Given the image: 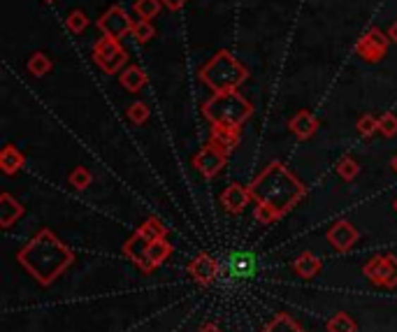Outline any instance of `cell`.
Listing matches in <instances>:
<instances>
[{
    "instance_id": "cell-16",
    "label": "cell",
    "mask_w": 397,
    "mask_h": 332,
    "mask_svg": "<svg viewBox=\"0 0 397 332\" xmlns=\"http://www.w3.org/2000/svg\"><path fill=\"white\" fill-rule=\"evenodd\" d=\"M23 211L26 209H23V204L14 195L10 193L0 195V226L3 228H12L23 216Z\"/></svg>"
},
{
    "instance_id": "cell-4",
    "label": "cell",
    "mask_w": 397,
    "mask_h": 332,
    "mask_svg": "<svg viewBox=\"0 0 397 332\" xmlns=\"http://www.w3.org/2000/svg\"><path fill=\"white\" fill-rule=\"evenodd\" d=\"M246 79H249V70H246L228 49L216 51L214 59L200 68V82L204 86H209L214 93L240 89Z\"/></svg>"
},
{
    "instance_id": "cell-38",
    "label": "cell",
    "mask_w": 397,
    "mask_h": 332,
    "mask_svg": "<svg viewBox=\"0 0 397 332\" xmlns=\"http://www.w3.org/2000/svg\"><path fill=\"white\" fill-rule=\"evenodd\" d=\"M393 207H395V211H397V197H395V202H393Z\"/></svg>"
},
{
    "instance_id": "cell-6",
    "label": "cell",
    "mask_w": 397,
    "mask_h": 332,
    "mask_svg": "<svg viewBox=\"0 0 397 332\" xmlns=\"http://www.w3.org/2000/svg\"><path fill=\"white\" fill-rule=\"evenodd\" d=\"M128 54L121 47V42L114 37L102 35L98 42L93 44V63L98 66L105 75H116L126 68Z\"/></svg>"
},
{
    "instance_id": "cell-3",
    "label": "cell",
    "mask_w": 397,
    "mask_h": 332,
    "mask_svg": "<svg viewBox=\"0 0 397 332\" xmlns=\"http://www.w3.org/2000/svg\"><path fill=\"white\" fill-rule=\"evenodd\" d=\"M253 114V105L240 91H221L202 105V116L212 125H228V128H242Z\"/></svg>"
},
{
    "instance_id": "cell-36",
    "label": "cell",
    "mask_w": 397,
    "mask_h": 332,
    "mask_svg": "<svg viewBox=\"0 0 397 332\" xmlns=\"http://www.w3.org/2000/svg\"><path fill=\"white\" fill-rule=\"evenodd\" d=\"M388 37H391L393 42L397 44V21H393V23H391V28H388Z\"/></svg>"
},
{
    "instance_id": "cell-15",
    "label": "cell",
    "mask_w": 397,
    "mask_h": 332,
    "mask_svg": "<svg viewBox=\"0 0 397 332\" xmlns=\"http://www.w3.org/2000/svg\"><path fill=\"white\" fill-rule=\"evenodd\" d=\"M319 118H316L309 109H300V112L295 114L288 121V130L295 135L298 140H309L316 135V130H319Z\"/></svg>"
},
{
    "instance_id": "cell-13",
    "label": "cell",
    "mask_w": 397,
    "mask_h": 332,
    "mask_svg": "<svg viewBox=\"0 0 397 332\" xmlns=\"http://www.w3.org/2000/svg\"><path fill=\"white\" fill-rule=\"evenodd\" d=\"M226 272L233 276V279H251L258 272V258L253 251H235V254L228 256L226 263Z\"/></svg>"
},
{
    "instance_id": "cell-12",
    "label": "cell",
    "mask_w": 397,
    "mask_h": 332,
    "mask_svg": "<svg viewBox=\"0 0 397 332\" xmlns=\"http://www.w3.org/2000/svg\"><path fill=\"white\" fill-rule=\"evenodd\" d=\"M328 244L339 254H346V251H351L355 247V242L360 240V233L355 230L353 223H348V221H337L335 226L328 230Z\"/></svg>"
},
{
    "instance_id": "cell-27",
    "label": "cell",
    "mask_w": 397,
    "mask_h": 332,
    "mask_svg": "<svg viewBox=\"0 0 397 332\" xmlns=\"http://www.w3.org/2000/svg\"><path fill=\"white\" fill-rule=\"evenodd\" d=\"M126 116H128V121L135 123V125H142V123H147L149 121V116H152V112H149V105L147 102H133V105L126 109Z\"/></svg>"
},
{
    "instance_id": "cell-5",
    "label": "cell",
    "mask_w": 397,
    "mask_h": 332,
    "mask_svg": "<svg viewBox=\"0 0 397 332\" xmlns=\"http://www.w3.org/2000/svg\"><path fill=\"white\" fill-rule=\"evenodd\" d=\"M168 228H165L156 216H149L145 223H142L138 230H135L123 244V256L130 258L135 265L140 267L142 272L149 274V263H147V251L152 247V242L158 237H165Z\"/></svg>"
},
{
    "instance_id": "cell-29",
    "label": "cell",
    "mask_w": 397,
    "mask_h": 332,
    "mask_svg": "<svg viewBox=\"0 0 397 332\" xmlns=\"http://www.w3.org/2000/svg\"><path fill=\"white\" fill-rule=\"evenodd\" d=\"M156 35V28L152 26V21H147V19H140V21H135V26H133V37L138 39L140 44H145L149 42Z\"/></svg>"
},
{
    "instance_id": "cell-19",
    "label": "cell",
    "mask_w": 397,
    "mask_h": 332,
    "mask_svg": "<svg viewBox=\"0 0 397 332\" xmlns=\"http://www.w3.org/2000/svg\"><path fill=\"white\" fill-rule=\"evenodd\" d=\"M118 82H121L126 91L138 93L147 86V75L140 66H126L121 73H118Z\"/></svg>"
},
{
    "instance_id": "cell-24",
    "label": "cell",
    "mask_w": 397,
    "mask_h": 332,
    "mask_svg": "<svg viewBox=\"0 0 397 332\" xmlns=\"http://www.w3.org/2000/svg\"><path fill=\"white\" fill-rule=\"evenodd\" d=\"M161 7H163L161 0H135V14L147 21L156 19L158 12H161Z\"/></svg>"
},
{
    "instance_id": "cell-8",
    "label": "cell",
    "mask_w": 397,
    "mask_h": 332,
    "mask_svg": "<svg viewBox=\"0 0 397 332\" xmlns=\"http://www.w3.org/2000/svg\"><path fill=\"white\" fill-rule=\"evenodd\" d=\"M388 44H391L388 33H384V30H379V28H369L367 33L355 42V54L367 63H379V61H384Z\"/></svg>"
},
{
    "instance_id": "cell-11",
    "label": "cell",
    "mask_w": 397,
    "mask_h": 332,
    "mask_svg": "<svg viewBox=\"0 0 397 332\" xmlns=\"http://www.w3.org/2000/svg\"><path fill=\"white\" fill-rule=\"evenodd\" d=\"M186 272L195 283H200V286H209V283H214L219 279V274L224 272V267H221V263L214 256L200 254V256H195L193 260H190Z\"/></svg>"
},
{
    "instance_id": "cell-14",
    "label": "cell",
    "mask_w": 397,
    "mask_h": 332,
    "mask_svg": "<svg viewBox=\"0 0 397 332\" xmlns=\"http://www.w3.org/2000/svg\"><path fill=\"white\" fill-rule=\"evenodd\" d=\"M251 200L253 197L249 193V186L242 184H230L224 191V195H221V204H224V209L230 211V214H242Z\"/></svg>"
},
{
    "instance_id": "cell-34",
    "label": "cell",
    "mask_w": 397,
    "mask_h": 332,
    "mask_svg": "<svg viewBox=\"0 0 397 332\" xmlns=\"http://www.w3.org/2000/svg\"><path fill=\"white\" fill-rule=\"evenodd\" d=\"M161 3H163V7H168L170 12H179L188 0H161Z\"/></svg>"
},
{
    "instance_id": "cell-33",
    "label": "cell",
    "mask_w": 397,
    "mask_h": 332,
    "mask_svg": "<svg viewBox=\"0 0 397 332\" xmlns=\"http://www.w3.org/2000/svg\"><path fill=\"white\" fill-rule=\"evenodd\" d=\"M256 219L260 221V223H265V226H267V223H274V221L279 219V216H276L269 207H263V204H256Z\"/></svg>"
},
{
    "instance_id": "cell-35",
    "label": "cell",
    "mask_w": 397,
    "mask_h": 332,
    "mask_svg": "<svg viewBox=\"0 0 397 332\" xmlns=\"http://www.w3.org/2000/svg\"><path fill=\"white\" fill-rule=\"evenodd\" d=\"M197 332H221V330H219L216 323H204V326L197 330Z\"/></svg>"
},
{
    "instance_id": "cell-2",
    "label": "cell",
    "mask_w": 397,
    "mask_h": 332,
    "mask_svg": "<svg viewBox=\"0 0 397 332\" xmlns=\"http://www.w3.org/2000/svg\"><path fill=\"white\" fill-rule=\"evenodd\" d=\"M249 193L256 204L269 207L276 216H283L305 200L307 186L300 181L283 163L272 161L263 172L249 184Z\"/></svg>"
},
{
    "instance_id": "cell-26",
    "label": "cell",
    "mask_w": 397,
    "mask_h": 332,
    "mask_svg": "<svg viewBox=\"0 0 397 332\" xmlns=\"http://www.w3.org/2000/svg\"><path fill=\"white\" fill-rule=\"evenodd\" d=\"M358 172H360V165H358V161H355L353 156L339 158V163H337V175L344 179V181H353L355 177H358Z\"/></svg>"
},
{
    "instance_id": "cell-10",
    "label": "cell",
    "mask_w": 397,
    "mask_h": 332,
    "mask_svg": "<svg viewBox=\"0 0 397 332\" xmlns=\"http://www.w3.org/2000/svg\"><path fill=\"white\" fill-rule=\"evenodd\" d=\"M133 26H135V21L128 17V12H126L121 5L109 7V10L98 19L100 33L107 35V37H114V39H121L126 35H130Z\"/></svg>"
},
{
    "instance_id": "cell-28",
    "label": "cell",
    "mask_w": 397,
    "mask_h": 332,
    "mask_svg": "<svg viewBox=\"0 0 397 332\" xmlns=\"http://www.w3.org/2000/svg\"><path fill=\"white\" fill-rule=\"evenodd\" d=\"M91 172L84 168V165H77V168L70 172V177H68V181H70V186L73 188H77V191H86V188L91 186Z\"/></svg>"
},
{
    "instance_id": "cell-22",
    "label": "cell",
    "mask_w": 397,
    "mask_h": 332,
    "mask_svg": "<svg viewBox=\"0 0 397 332\" xmlns=\"http://www.w3.org/2000/svg\"><path fill=\"white\" fill-rule=\"evenodd\" d=\"M260 332H307V330L300 326V323L293 319V316L276 314V316H272V321H269Z\"/></svg>"
},
{
    "instance_id": "cell-32",
    "label": "cell",
    "mask_w": 397,
    "mask_h": 332,
    "mask_svg": "<svg viewBox=\"0 0 397 332\" xmlns=\"http://www.w3.org/2000/svg\"><path fill=\"white\" fill-rule=\"evenodd\" d=\"M379 133L384 137H397V116L393 112L379 116Z\"/></svg>"
},
{
    "instance_id": "cell-1",
    "label": "cell",
    "mask_w": 397,
    "mask_h": 332,
    "mask_svg": "<svg viewBox=\"0 0 397 332\" xmlns=\"http://www.w3.org/2000/svg\"><path fill=\"white\" fill-rule=\"evenodd\" d=\"M17 260L39 286H51L75 263V254L49 228H44L30 237V242L17 254Z\"/></svg>"
},
{
    "instance_id": "cell-39",
    "label": "cell",
    "mask_w": 397,
    "mask_h": 332,
    "mask_svg": "<svg viewBox=\"0 0 397 332\" xmlns=\"http://www.w3.org/2000/svg\"><path fill=\"white\" fill-rule=\"evenodd\" d=\"M44 3H54V0H44Z\"/></svg>"
},
{
    "instance_id": "cell-21",
    "label": "cell",
    "mask_w": 397,
    "mask_h": 332,
    "mask_svg": "<svg viewBox=\"0 0 397 332\" xmlns=\"http://www.w3.org/2000/svg\"><path fill=\"white\" fill-rule=\"evenodd\" d=\"M26 165V158L14 145H7L3 152H0V168H3L5 175H17V172Z\"/></svg>"
},
{
    "instance_id": "cell-37",
    "label": "cell",
    "mask_w": 397,
    "mask_h": 332,
    "mask_svg": "<svg viewBox=\"0 0 397 332\" xmlns=\"http://www.w3.org/2000/svg\"><path fill=\"white\" fill-rule=\"evenodd\" d=\"M391 168H393V170L397 172V154L393 156V161H391Z\"/></svg>"
},
{
    "instance_id": "cell-9",
    "label": "cell",
    "mask_w": 397,
    "mask_h": 332,
    "mask_svg": "<svg viewBox=\"0 0 397 332\" xmlns=\"http://www.w3.org/2000/svg\"><path fill=\"white\" fill-rule=\"evenodd\" d=\"M226 163H228V154L224 149H219L214 142H207V145L193 156V168L200 172L204 179L216 177L219 172L226 168Z\"/></svg>"
},
{
    "instance_id": "cell-30",
    "label": "cell",
    "mask_w": 397,
    "mask_h": 332,
    "mask_svg": "<svg viewBox=\"0 0 397 332\" xmlns=\"http://www.w3.org/2000/svg\"><path fill=\"white\" fill-rule=\"evenodd\" d=\"M66 26L70 33L79 35V33H84L86 26H89V17H86L82 10H75V12H70V17L66 19Z\"/></svg>"
},
{
    "instance_id": "cell-31",
    "label": "cell",
    "mask_w": 397,
    "mask_h": 332,
    "mask_svg": "<svg viewBox=\"0 0 397 332\" xmlns=\"http://www.w3.org/2000/svg\"><path fill=\"white\" fill-rule=\"evenodd\" d=\"M355 130L360 133L362 137H372L374 133H379V118L372 114H362L355 123Z\"/></svg>"
},
{
    "instance_id": "cell-18",
    "label": "cell",
    "mask_w": 397,
    "mask_h": 332,
    "mask_svg": "<svg viewBox=\"0 0 397 332\" xmlns=\"http://www.w3.org/2000/svg\"><path fill=\"white\" fill-rule=\"evenodd\" d=\"M170 256H172V242H168L165 237H158V240H154L152 247H149V251H147L149 272H154L156 267H161Z\"/></svg>"
},
{
    "instance_id": "cell-7",
    "label": "cell",
    "mask_w": 397,
    "mask_h": 332,
    "mask_svg": "<svg viewBox=\"0 0 397 332\" xmlns=\"http://www.w3.org/2000/svg\"><path fill=\"white\" fill-rule=\"evenodd\" d=\"M365 279H369L379 288H395L397 286V256L384 254L369 258L362 265Z\"/></svg>"
},
{
    "instance_id": "cell-25",
    "label": "cell",
    "mask_w": 397,
    "mask_h": 332,
    "mask_svg": "<svg viewBox=\"0 0 397 332\" xmlns=\"http://www.w3.org/2000/svg\"><path fill=\"white\" fill-rule=\"evenodd\" d=\"M49 70H51V61H49L47 54L37 51V54H33V56L28 59V73L33 77H44Z\"/></svg>"
},
{
    "instance_id": "cell-23",
    "label": "cell",
    "mask_w": 397,
    "mask_h": 332,
    "mask_svg": "<svg viewBox=\"0 0 397 332\" xmlns=\"http://www.w3.org/2000/svg\"><path fill=\"white\" fill-rule=\"evenodd\" d=\"M328 332H358V326H355V321L348 316L346 312H337L332 319L328 321Z\"/></svg>"
},
{
    "instance_id": "cell-20",
    "label": "cell",
    "mask_w": 397,
    "mask_h": 332,
    "mask_svg": "<svg viewBox=\"0 0 397 332\" xmlns=\"http://www.w3.org/2000/svg\"><path fill=\"white\" fill-rule=\"evenodd\" d=\"M321 260L316 258L312 251H303L298 258H295V263H293V270H295L303 279H314L316 274H321Z\"/></svg>"
},
{
    "instance_id": "cell-17",
    "label": "cell",
    "mask_w": 397,
    "mask_h": 332,
    "mask_svg": "<svg viewBox=\"0 0 397 332\" xmlns=\"http://www.w3.org/2000/svg\"><path fill=\"white\" fill-rule=\"evenodd\" d=\"M219 149L230 154L240 142V128H228V125H212V140Z\"/></svg>"
}]
</instances>
